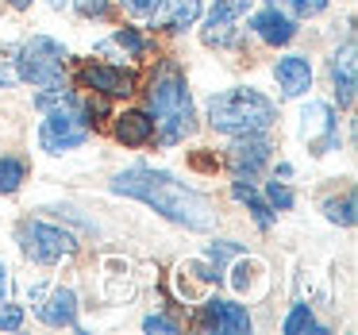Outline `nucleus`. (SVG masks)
<instances>
[{
    "mask_svg": "<svg viewBox=\"0 0 358 335\" xmlns=\"http://www.w3.org/2000/svg\"><path fill=\"white\" fill-rule=\"evenodd\" d=\"M312 62L308 55H281L273 62V81H278V93L285 101H301V97L312 93Z\"/></svg>",
    "mask_w": 358,
    "mask_h": 335,
    "instance_id": "ddd939ff",
    "label": "nucleus"
},
{
    "mask_svg": "<svg viewBox=\"0 0 358 335\" xmlns=\"http://www.w3.org/2000/svg\"><path fill=\"white\" fill-rule=\"evenodd\" d=\"M270 158H273V139H270V131L235 135L231 147H227V170H231V178L258 181V178H262V170L270 166Z\"/></svg>",
    "mask_w": 358,
    "mask_h": 335,
    "instance_id": "9d476101",
    "label": "nucleus"
},
{
    "mask_svg": "<svg viewBox=\"0 0 358 335\" xmlns=\"http://www.w3.org/2000/svg\"><path fill=\"white\" fill-rule=\"evenodd\" d=\"M16 239H20V250L27 255V262L35 266H62L78 255V235L50 224V220H24Z\"/></svg>",
    "mask_w": 358,
    "mask_h": 335,
    "instance_id": "39448f33",
    "label": "nucleus"
},
{
    "mask_svg": "<svg viewBox=\"0 0 358 335\" xmlns=\"http://www.w3.org/2000/svg\"><path fill=\"white\" fill-rule=\"evenodd\" d=\"M320 212L327 216V224H339V227H355V189H343V193L324 197Z\"/></svg>",
    "mask_w": 358,
    "mask_h": 335,
    "instance_id": "412c9836",
    "label": "nucleus"
},
{
    "mask_svg": "<svg viewBox=\"0 0 358 335\" xmlns=\"http://www.w3.org/2000/svg\"><path fill=\"white\" fill-rule=\"evenodd\" d=\"M27 181V162L16 155H0V197H12Z\"/></svg>",
    "mask_w": 358,
    "mask_h": 335,
    "instance_id": "5701e85b",
    "label": "nucleus"
},
{
    "mask_svg": "<svg viewBox=\"0 0 358 335\" xmlns=\"http://www.w3.org/2000/svg\"><path fill=\"white\" fill-rule=\"evenodd\" d=\"M112 4H116V8H124L131 20H150L158 12V4H162V0H112Z\"/></svg>",
    "mask_w": 358,
    "mask_h": 335,
    "instance_id": "cd10ccee",
    "label": "nucleus"
},
{
    "mask_svg": "<svg viewBox=\"0 0 358 335\" xmlns=\"http://www.w3.org/2000/svg\"><path fill=\"white\" fill-rule=\"evenodd\" d=\"M204 120L216 135H255V131H270L278 124V101L266 97L262 89H247V85H235V89H220L204 101Z\"/></svg>",
    "mask_w": 358,
    "mask_h": 335,
    "instance_id": "7ed1b4c3",
    "label": "nucleus"
},
{
    "mask_svg": "<svg viewBox=\"0 0 358 335\" xmlns=\"http://www.w3.org/2000/svg\"><path fill=\"white\" fill-rule=\"evenodd\" d=\"M8 8H16V12H27V8H31V0H8Z\"/></svg>",
    "mask_w": 358,
    "mask_h": 335,
    "instance_id": "f704fd0d",
    "label": "nucleus"
},
{
    "mask_svg": "<svg viewBox=\"0 0 358 335\" xmlns=\"http://www.w3.org/2000/svg\"><path fill=\"white\" fill-rule=\"evenodd\" d=\"M201 8H204L201 0H162L158 12L150 16V27L170 31V35H181V31H189V27H196Z\"/></svg>",
    "mask_w": 358,
    "mask_h": 335,
    "instance_id": "dca6fc26",
    "label": "nucleus"
},
{
    "mask_svg": "<svg viewBox=\"0 0 358 335\" xmlns=\"http://www.w3.org/2000/svg\"><path fill=\"white\" fill-rule=\"evenodd\" d=\"M112 135L124 147H150L155 143V120L147 108H127L120 116H112Z\"/></svg>",
    "mask_w": 358,
    "mask_h": 335,
    "instance_id": "f3484780",
    "label": "nucleus"
},
{
    "mask_svg": "<svg viewBox=\"0 0 358 335\" xmlns=\"http://www.w3.org/2000/svg\"><path fill=\"white\" fill-rule=\"evenodd\" d=\"M231 197L243 204V208L250 212V220H255V227L258 231H270L273 227V220H278V212L266 204V197L255 189V181H243V178H231Z\"/></svg>",
    "mask_w": 358,
    "mask_h": 335,
    "instance_id": "6ab92c4d",
    "label": "nucleus"
},
{
    "mask_svg": "<svg viewBox=\"0 0 358 335\" xmlns=\"http://www.w3.org/2000/svg\"><path fill=\"white\" fill-rule=\"evenodd\" d=\"M112 193L143 201L147 208H155L162 220L189 231H212L216 227V208L212 201L193 189L189 181H181L170 170H155V166H127L112 178Z\"/></svg>",
    "mask_w": 358,
    "mask_h": 335,
    "instance_id": "f257e3e1",
    "label": "nucleus"
},
{
    "mask_svg": "<svg viewBox=\"0 0 358 335\" xmlns=\"http://www.w3.org/2000/svg\"><path fill=\"white\" fill-rule=\"evenodd\" d=\"M281 332H285V335H308V332L324 335L327 327L316 320V312H312L308 301H296L293 308H289V316H285V324H281Z\"/></svg>",
    "mask_w": 358,
    "mask_h": 335,
    "instance_id": "4be33fe9",
    "label": "nucleus"
},
{
    "mask_svg": "<svg viewBox=\"0 0 358 335\" xmlns=\"http://www.w3.org/2000/svg\"><path fill=\"white\" fill-rule=\"evenodd\" d=\"M8 289H12V270L0 262V297H8Z\"/></svg>",
    "mask_w": 358,
    "mask_h": 335,
    "instance_id": "2f4dec72",
    "label": "nucleus"
},
{
    "mask_svg": "<svg viewBox=\"0 0 358 335\" xmlns=\"http://www.w3.org/2000/svg\"><path fill=\"white\" fill-rule=\"evenodd\" d=\"M70 8H78L85 20H108L112 0H70Z\"/></svg>",
    "mask_w": 358,
    "mask_h": 335,
    "instance_id": "c85d7f7f",
    "label": "nucleus"
},
{
    "mask_svg": "<svg viewBox=\"0 0 358 335\" xmlns=\"http://www.w3.org/2000/svg\"><path fill=\"white\" fill-rule=\"evenodd\" d=\"M196 327L201 332H212V335H247L255 327L250 320V308L231 297H204L201 308H196Z\"/></svg>",
    "mask_w": 358,
    "mask_h": 335,
    "instance_id": "1a4fd4ad",
    "label": "nucleus"
},
{
    "mask_svg": "<svg viewBox=\"0 0 358 335\" xmlns=\"http://www.w3.org/2000/svg\"><path fill=\"white\" fill-rule=\"evenodd\" d=\"M250 31H255L258 43H266V47H289V43L296 39V20L285 16V12H278L273 4H266V8H250Z\"/></svg>",
    "mask_w": 358,
    "mask_h": 335,
    "instance_id": "4468645a",
    "label": "nucleus"
},
{
    "mask_svg": "<svg viewBox=\"0 0 358 335\" xmlns=\"http://www.w3.org/2000/svg\"><path fill=\"white\" fill-rule=\"evenodd\" d=\"M24 320H27L24 304L8 301V297H0V332H20V327H24Z\"/></svg>",
    "mask_w": 358,
    "mask_h": 335,
    "instance_id": "bb28decb",
    "label": "nucleus"
},
{
    "mask_svg": "<svg viewBox=\"0 0 358 335\" xmlns=\"http://www.w3.org/2000/svg\"><path fill=\"white\" fill-rule=\"evenodd\" d=\"M50 12H70V0H47Z\"/></svg>",
    "mask_w": 358,
    "mask_h": 335,
    "instance_id": "72a5a7b5",
    "label": "nucleus"
},
{
    "mask_svg": "<svg viewBox=\"0 0 358 335\" xmlns=\"http://www.w3.org/2000/svg\"><path fill=\"white\" fill-rule=\"evenodd\" d=\"M66 62H70V50L58 39L27 35L20 43L16 58H12V70H16V81H24L31 89H58L66 85Z\"/></svg>",
    "mask_w": 358,
    "mask_h": 335,
    "instance_id": "20e7f679",
    "label": "nucleus"
},
{
    "mask_svg": "<svg viewBox=\"0 0 358 335\" xmlns=\"http://www.w3.org/2000/svg\"><path fill=\"white\" fill-rule=\"evenodd\" d=\"M89 135H93V127L81 116V101L55 104V108H47V116L39 124V147L47 155H70V150L85 147Z\"/></svg>",
    "mask_w": 358,
    "mask_h": 335,
    "instance_id": "423d86ee",
    "label": "nucleus"
},
{
    "mask_svg": "<svg viewBox=\"0 0 358 335\" xmlns=\"http://www.w3.org/2000/svg\"><path fill=\"white\" fill-rule=\"evenodd\" d=\"M293 162H278V166H273V178H281V181H289V178H293Z\"/></svg>",
    "mask_w": 358,
    "mask_h": 335,
    "instance_id": "473e14b6",
    "label": "nucleus"
},
{
    "mask_svg": "<svg viewBox=\"0 0 358 335\" xmlns=\"http://www.w3.org/2000/svg\"><path fill=\"white\" fill-rule=\"evenodd\" d=\"M358 50H355V35L343 39V47H335V55L327 58V78H331L335 89V104L343 112L355 108V97H358Z\"/></svg>",
    "mask_w": 358,
    "mask_h": 335,
    "instance_id": "f8f14e48",
    "label": "nucleus"
},
{
    "mask_svg": "<svg viewBox=\"0 0 358 335\" xmlns=\"http://www.w3.org/2000/svg\"><path fill=\"white\" fill-rule=\"evenodd\" d=\"M255 0H212L208 16L201 24V43L212 50H235L243 43V20L250 16Z\"/></svg>",
    "mask_w": 358,
    "mask_h": 335,
    "instance_id": "0eeeda50",
    "label": "nucleus"
},
{
    "mask_svg": "<svg viewBox=\"0 0 358 335\" xmlns=\"http://www.w3.org/2000/svg\"><path fill=\"white\" fill-rule=\"evenodd\" d=\"M262 197H266V204H270L273 212H289L296 204V197H293V189L285 185L281 178H270L266 181V189H262Z\"/></svg>",
    "mask_w": 358,
    "mask_h": 335,
    "instance_id": "393cba45",
    "label": "nucleus"
},
{
    "mask_svg": "<svg viewBox=\"0 0 358 335\" xmlns=\"http://www.w3.org/2000/svg\"><path fill=\"white\" fill-rule=\"evenodd\" d=\"M78 293H73V285H55L50 293H43V301L35 304V312H39V320L47 327H78Z\"/></svg>",
    "mask_w": 358,
    "mask_h": 335,
    "instance_id": "2eb2a0df",
    "label": "nucleus"
},
{
    "mask_svg": "<svg viewBox=\"0 0 358 335\" xmlns=\"http://www.w3.org/2000/svg\"><path fill=\"white\" fill-rule=\"evenodd\" d=\"M227 281H231L235 293H243L247 301H255V297L266 293V285H270V273H266V266L258 262V258L250 255H235V266L224 273Z\"/></svg>",
    "mask_w": 358,
    "mask_h": 335,
    "instance_id": "a211bd4d",
    "label": "nucleus"
},
{
    "mask_svg": "<svg viewBox=\"0 0 358 335\" xmlns=\"http://www.w3.org/2000/svg\"><path fill=\"white\" fill-rule=\"evenodd\" d=\"M296 135H301V143L312 150L316 158L331 155V150H339V112H335V104L327 101H308L301 108V116H296Z\"/></svg>",
    "mask_w": 358,
    "mask_h": 335,
    "instance_id": "6e6552de",
    "label": "nucleus"
},
{
    "mask_svg": "<svg viewBox=\"0 0 358 335\" xmlns=\"http://www.w3.org/2000/svg\"><path fill=\"white\" fill-rule=\"evenodd\" d=\"M78 85L89 93H101L108 101H127L139 85V73L131 66H112V62H85L78 70Z\"/></svg>",
    "mask_w": 358,
    "mask_h": 335,
    "instance_id": "9b49d317",
    "label": "nucleus"
},
{
    "mask_svg": "<svg viewBox=\"0 0 358 335\" xmlns=\"http://www.w3.org/2000/svg\"><path fill=\"white\" fill-rule=\"evenodd\" d=\"M143 332H166V335H178L181 324L173 316H166V312H150V316H143Z\"/></svg>",
    "mask_w": 358,
    "mask_h": 335,
    "instance_id": "c756f323",
    "label": "nucleus"
},
{
    "mask_svg": "<svg viewBox=\"0 0 358 335\" xmlns=\"http://www.w3.org/2000/svg\"><path fill=\"white\" fill-rule=\"evenodd\" d=\"M12 85H16V70L8 62H0V89H12Z\"/></svg>",
    "mask_w": 358,
    "mask_h": 335,
    "instance_id": "7c9ffc66",
    "label": "nucleus"
},
{
    "mask_svg": "<svg viewBox=\"0 0 358 335\" xmlns=\"http://www.w3.org/2000/svg\"><path fill=\"white\" fill-rule=\"evenodd\" d=\"M235 255H243L239 243H231V239H216V243L208 247V255H204V258H208L212 270H216L220 278H224V273H227V258H235Z\"/></svg>",
    "mask_w": 358,
    "mask_h": 335,
    "instance_id": "a878e982",
    "label": "nucleus"
},
{
    "mask_svg": "<svg viewBox=\"0 0 358 335\" xmlns=\"http://www.w3.org/2000/svg\"><path fill=\"white\" fill-rule=\"evenodd\" d=\"M96 50H120L124 58H147L150 55V39L139 27H116L108 43H101Z\"/></svg>",
    "mask_w": 358,
    "mask_h": 335,
    "instance_id": "aec40b11",
    "label": "nucleus"
},
{
    "mask_svg": "<svg viewBox=\"0 0 358 335\" xmlns=\"http://www.w3.org/2000/svg\"><path fill=\"white\" fill-rule=\"evenodd\" d=\"M147 112L155 120V139L162 147H181L196 131V108L185 70L178 58H162L147 81Z\"/></svg>",
    "mask_w": 358,
    "mask_h": 335,
    "instance_id": "f03ea898",
    "label": "nucleus"
},
{
    "mask_svg": "<svg viewBox=\"0 0 358 335\" xmlns=\"http://www.w3.org/2000/svg\"><path fill=\"white\" fill-rule=\"evenodd\" d=\"M266 4H273L278 12H285V16H293V20H316L327 12L331 0H266Z\"/></svg>",
    "mask_w": 358,
    "mask_h": 335,
    "instance_id": "b1692460",
    "label": "nucleus"
}]
</instances>
